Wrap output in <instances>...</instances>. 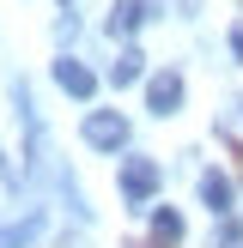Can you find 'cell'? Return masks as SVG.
<instances>
[{"label": "cell", "mask_w": 243, "mask_h": 248, "mask_svg": "<svg viewBox=\"0 0 243 248\" xmlns=\"http://www.w3.org/2000/svg\"><path fill=\"white\" fill-rule=\"evenodd\" d=\"M176 103H182V73H152V85H146V109L152 115H176Z\"/></svg>", "instance_id": "cell-3"}, {"label": "cell", "mask_w": 243, "mask_h": 248, "mask_svg": "<svg viewBox=\"0 0 243 248\" xmlns=\"http://www.w3.org/2000/svg\"><path fill=\"white\" fill-rule=\"evenodd\" d=\"M231 48H237V55H243V31H231Z\"/></svg>", "instance_id": "cell-10"}, {"label": "cell", "mask_w": 243, "mask_h": 248, "mask_svg": "<svg viewBox=\"0 0 243 248\" xmlns=\"http://www.w3.org/2000/svg\"><path fill=\"white\" fill-rule=\"evenodd\" d=\"M146 24V6L140 0H116V12H109V36H128V31H140Z\"/></svg>", "instance_id": "cell-5"}, {"label": "cell", "mask_w": 243, "mask_h": 248, "mask_svg": "<svg viewBox=\"0 0 243 248\" xmlns=\"http://www.w3.org/2000/svg\"><path fill=\"white\" fill-rule=\"evenodd\" d=\"M85 140H91L97 152L128 145V115H116V109H91V115H85Z\"/></svg>", "instance_id": "cell-1"}, {"label": "cell", "mask_w": 243, "mask_h": 248, "mask_svg": "<svg viewBox=\"0 0 243 248\" xmlns=\"http://www.w3.org/2000/svg\"><path fill=\"white\" fill-rule=\"evenodd\" d=\"M201 200H207V206H213V212H219V218H225V212H231V182H225V176H219V170H207V176H201Z\"/></svg>", "instance_id": "cell-6"}, {"label": "cell", "mask_w": 243, "mask_h": 248, "mask_svg": "<svg viewBox=\"0 0 243 248\" xmlns=\"http://www.w3.org/2000/svg\"><path fill=\"white\" fill-rule=\"evenodd\" d=\"M152 236H158V242H176V236H182V218L170 212V206H158V212H152Z\"/></svg>", "instance_id": "cell-8"}, {"label": "cell", "mask_w": 243, "mask_h": 248, "mask_svg": "<svg viewBox=\"0 0 243 248\" xmlns=\"http://www.w3.org/2000/svg\"><path fill=\"white\" fill-rule=\"evenodd\" d=\"M122 194H128L134 206L158 194V164L152 157H128V164H122Z\"/></svg>", "instance_id": "cell-2"}, {"label": "cell", "mask_w": 243, "mask_h": 248, "mask_svg": "<svg viewBox=\"0 0 243 248\" xmlns=\"http://www.w3.org/2000/svg\"><path fill=\"white\" fill-rule=\"evenodd\" d=\"M140 73H146V55H140V48H122L116 67H109V85H134Z\"/></svg>", "instance_id": "cell-7"}, {"label": "cell", "mask_w": 243, "mask_h": 248, "mask_svg": "<svg viewBox=\"0 0 243 248\" xmlns=\"http://www.w3.org/2000/svg\"><path fill=\"white\" fill-rule=\"evenodd\" d=\"M225 248H243V230L237 224H225Z\"/></svg>", "instance_id": "cell-9"}, {"label": "cell", "mask_w": 243, "mask_h": 248, "mask_svg": "<svg viewBox=\"0 0 243 248\" xmlns=\"http://www.w3.org/2000/svg\"><path fill=\"white\" fill-rule=\"evenodd\" d=\"M55 79H61V91H73V97H91L97 91V79L79 67V61H55Z\"/></svg>", "instance_id": "cell-4"}]
</instances>
